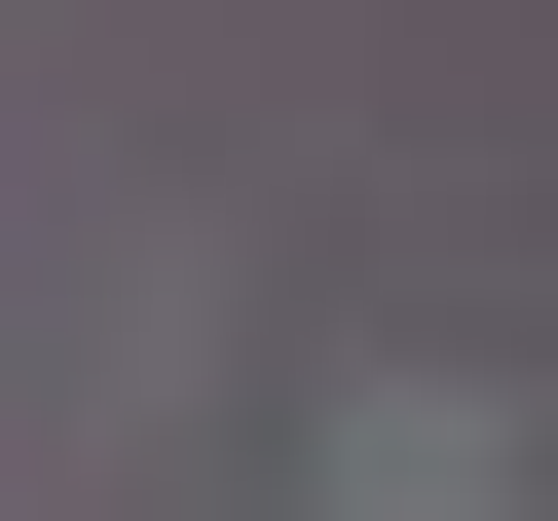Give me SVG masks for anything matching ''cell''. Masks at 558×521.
<instances>
[{
  "instance_id": "1",
  "label": "cell",
  "mask_w": 558,
  "mask_h": 521,
  "mask_svg": "<svg viewBox=\"0 0 558 521\" xmlns=\"http://www.w3.org/2000/svg\"><path fill=\"white\" fill-rule=\"evenodd\" d=\"M336 521H484V410L410 373V410H336Z\"/></svg>"
}]
</instances>
